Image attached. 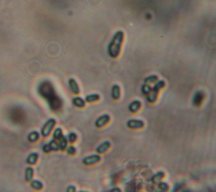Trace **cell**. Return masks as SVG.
I'll list each match as a JSON object with an SVG mask.
<instances>
[{
	"label": "cell",
	"mask_w": 216,
	"mask_h": 192,
	"mask_svg": "<svg viewBox=\"0 0 216 192\" xmlns=\"http://www.w3.org/2000/svg\"><path fill=\"white\" fill-rule=\"evenodd\" d=\"M124 39V33L122 31H117L112 36V38L107 46L108 55L112 59H116L120 54L122 42Z\"/></svg>",
	"instance_id": "obj_2"
},
{
	"label": "cell",
	"mask_w": 216,
	"mask_h": 192,
	"mask_svg": "<svg viewBox=\"0 0 216 192\" xmlns=\"http://www.w3.org/2000/svg\"><path fill=\"white\" fill-rule=\"evenodd\" d=\"M66 191H68V192L76 191V187H75V185H69V186L67 187Z\"/></svg>",
	"instance_id": "obj_29"
},
{
	"label": "cell",
	"mask_w": 216,
	"mask_h": 192,
	"mask_svg": "<svg viewBox=\"0 0 216 192\" xmlns=\"http://www.w3.org/2000/svg\"><path fill=\"white\" fill-rule=\"evenodd\" d=\"M65 151H66L67 153H68V154H69V155H75V153H76V148L72 145L68 146Z\"/></svg>",
	"instance_id": "obj_27"
},
{
	"label": "cell",
	"mask_w": 216,
	"mask_h": 192,
	"mask_svg": "<svg viewBox=\"0 0 216 192\" xmlns=\"http://www.w3.org/2000/svg\"><path fill=\"white\" fill-rule=\"evenodd\" d=\"M127 126L129 129H142L144 127V122L141 120H129L127 122Z\"/></svg>",
	"instance_id": "obj_7"
},
{
	"label": "cell",
	"mask_w": 216,
	"mask_h": 192,
	"mask_svg": "<svg viewBox=\"0 0 216 192\" xmlns=\"http://www.w3.org/2000/svg\"><path fill=\"white\" fill-rule=\"evenodd\" d=\"M58 141V144H59V148H60V150L61 151L66 150L67 147H68V142H69V141H68V139H67V137L64 136L62 137L61 139L59 140V141Z\"/></svg>",
	"instance_id": "obj_21"
},
{
	"label": "cell",
	"mask_w": 216,
	"mask_h": 192,
	"mask_svg": "<svg viewBox=\"0 0 216 192\" xmlns=\"http://www.w3.org/2000/svg\"><path fill=\"white\" fill-rule=\"evenodd\" d=\"M99 100H100V96L96 93L89 94L85 97V102H87V103H95V102H97Z\"/></svg>",
	"instance_id": "obj_20"
},
{
	"label": "cell",
	"mask_w": 216,
	"mask_h": 192,
	"mask_svg": "<svg viewBox=\"0 0 216 192\" xmlns=\"http://www.w3.org/2000/svg\"><path fill=\"white\" fill-rule=\"evenodd\" d=\"M164 177H165V173L162 172V171H160V172L155 173V175H153L152 177H151L150 181H151L152 183H159Z\"/></svg>",
	"instance_id": "obj_18"
},
{
	"label": "cell",
	"mask_w": 216,
	"mask_h": 192,
	"mask_svg": "<svg viewBox=\"0 0 216 192\" xmlns=\"http://www.w3.org/2000/svg\"><path fill=\"white\" fill-rule=\"evenodd\" d=\"M157 81H159L158 76L155 75H149V76H147L146 78L144 79V82L145 84H151V83H155Z\"/></svg>",
	"instance_id": "obj_22"
},
{
	"label": "cell",
	"mask_w": 216,
	"mask_h": 192,
	"mask_svg": "<svg viewBox=\"0 0 216 192\" xmlns=\"http://www.w3.org/2000/svg\"><path fill=\"white\" fill-rule=\"evenodd\" d=\"M34 169L31 165L25 168V179L26 182H31L33 179Z\"/></svg>",
	"instance_id": "obj_12"
},
{
	"label": "cell",
	"mask_w": 216,
	"mask_h": 192,
	"mask_svg": "<svg viewBox=\"0 0 216 192\" xmlns=\"http://www.w3.org/2000/svg\"><path fill=\"white\" fill-rule=\"evenodd\" d=\"M40 135H41V134L39 133L38 131H31V133L28 135V136H27L28 141H29L30 142L37 141L39 140V138H40Z\"/></svg>",
	"instance_id": "obj_16"
},
{
	"label": "cell",
	"mask_w": 216,
	"mask_h": 192,
	"mask_svg": "<svg viewBox=\"0 0 216 192\" xmlns=\"http://www.w3.org/2000/svg\"><path fill=\"white\" fill-rule=\"evenodd\" d=\"M110 191H121V190H120V189H118V188H116V187L115 189H111Z\"/></svg>",
	"instance_id": "obj_30"
},
{
	"label": "cell",
	"mask_w": 216,
	"mask_h": 192,
	"mask_svg": "<svg viewBox=\"0 0 216 192\" xmlns=\"http://www.w3.org/2000/svg\"><path fill=\"white\" fill-rule=\"evenodd\" d=\"M141 107L142 103L140 101L134 100L129 104V106H128V110H129V112H131L132 114H134V113H137V112L139 111V109H141Z\"/></svg>",
	"instance_id": "obj_11"
},
{
	"label": "cell",
	"mask_w": 216,
	"mask_h": 192,
	"mask_svg": "<svg viewBox=\"0 0 216 192\" xmlns=\"http://www.w3.org/2000/svg\"><path fill=\"white\" fill-rule=\"evenodd\" d=\"M42 151L46 153H48L52 152V149H51V147L49 145V143H47V144H44L42 146Z\"/></svg>",
	"instance_id": "obj_28"
},
{
	"label": "cell",
	"mask_w": 216,
	"mask_h": 192,
	"mask_svg": "<svg viewBox=\"0 0 216 192\" xmlns=\"http://www.w3.org/2000/svg\"><path fill=\"white\" fill-rule=\"evenodd\" d=\"M63 136H64V131H63L62 128H60V127H57L53 132V139L59 141Z\"/></svg>",
	"instance_id": "obj_17"
},
{
	"label": "cell",
	"mask_w": 216,
	"mask_h": 192,
	"mask_svg": "<svg viewBox=\"0 0 216 192\" xmlns=\"http://www.w3.org/2000/svg\"><path fill=\"white\" fill-rule=\"evenodd\" d=\"M48 143H49V145H50L52 151L57 152V151L60 150V148H59V144H58V141L57 140L52 139V141H51L50 142H48Z\"/></svg>",
	"instance_id": "obj_23"
},
{
	"label": "cell",
	"mask_w": 216,
	"mask_h": 192,
	"mask_svg": "<svg viewBox=\"0 0 216 192\" xmlns=\"http://www.w3.org/2000/svg\"><path fill=\"white\" fill-rule=\"evenodd\" d=\"M73 105L77 108H84L85 106V100H84L83 98L80 97H75L72 99Z\"/></svg>",
	"instance_id": "obj_14"
},
{
	"label": "cell",
	"mask_w": 216,
	"mask_h": 192,
	"mask_svg": "<svg viewBox=\"0 0 216 192\" xmlns=\"http://www.w3.org/2000/svg\"><path fill=\"white\" fill-rule=\"evenodd\" d=\"M67 139H68V141H69V142H70V143H75L76 141H77V135L75 133V132H69V133L68 134V136H67Z\"/></svg>",
	"instance_id": "obj_25"
},
{
	"label": "cell",
	"mask_w": 216,
	"mask_h": 192,
	"mask_svg": "<svg viewBox=\"0 0 216 192\" xmlns=\"http://www.w3.org/2000/svg\"><path fill=\"white\" fill-rule=\"evenodd\" d=\"M165 86H166V82L163 80H159L156 81L150 93L147 95V101L150 103H155V101L157 100V98H158L159 92Z\"/></svg>",
	"instance_id": "obj_3"
},
{
	"label": "cell",
	"mask_w": 216,
	"mask_h": 192,
	"mask_svg": "<svg viewBox=\"0 0 216 192\" xmlns=\"http://www.w3.org/2000/svg\"><path fill=\"white\" fill-rule=\"evenodd\" d=\"M158 188L161 191H167L169 189V184L166 183V182H163V181H160L158 183Z\"/></svg>",
	"instance_id": "obj_24"
},
{
	"label": "cell",
	"mask_w": 216,
	"mask_h": 192,
	"mask_svg": "<svg viewBox=\"0 0 216 192\" xmlns=\"http://www.w3.org/2000/svg\"><path fill=\"white\" fill-rule=\"evenodd\" d=\"M203 94L202 92H197L196 94L194 95L193 97V105L194 106H200L201 103H203Z\"/></svg>",
	"instance_id": "obj_15"
},
{
	"label": "cell",
	"mask_w": 216,
	"mask_h": 192,
	"mask_svg": "<svg viewBox=\"0 0 216 192\" xmlns=\"http://www.w3.org/2000/svg\"><path fill=\"white\" fill-rule=\"evenodd\" d=\"M100 160H101V157H100L99 153H98V154H92V155L84 157L83 160H82V163L85 165H93L99 163Z\"/></svg>",
	"instance_id": "obj_5"
},
{
	"label": "cell",
	"mask_w": 216,
	"mask_h": 192,
	"mask_svg": "<svg viewBox=\"0 0 216 192\" xmlns=\"http://www.w3.org/2000/svg\"><path fill=\"white\" fill-rule=\"evenodd\" d=\"M30 183H31V188L34 189L40 190V189H42V188H43V184H42V182L39 180V179H32Z\"/></svg>",
	"instance_id": "obj_19"
},
{
	"label": "cell",
	"mask_w": 216,
	"mask_h": 192,
	"mask_svg": "<svg viewBox=\"0 0 216 192\" xmlns=\"http://www.w3.org/2000/svg\"><path fill=\"white\" fill-rule=\"evenodd\" d=\"M39 155L37 152H32L31 154H29L26 158V163L29 165H34L36 164V162L38 160Z\"/></svg>",
	"instance_id": "obj_13"
},
{
	"label": "cell",
	"mask_w": 216,
	"mask_h": 192,
	"mask_svg": "<svg viewBox=\"0 0 216 192\" xmlns=\"http://www.w3.org/2000/svg\"><path fill=\"white\" fill-rule=\"evenodd\" d=\"M69 89L73 94H75V95L80 94V89L79 84L77 83V81H75V79L70 78L69 80Z\"/></svg>",
	"instance_id": "obj_8"
},
{
	"label": "cell",
	"mask_w": 216,
	"mask_h": 192,
	"mask_svg": "<svg viewBox=\"0 0 216 192\" xmlns=\"http://www.w3.org/2000/svg\"><path fill=\"white\" fill-rule=\"evenodd\" d=\"M111 142L108 141H103L102 143H100V145L97 147L95 151H96L97 153H99V154H102V153L105 152H106L109 148L111 147Z\"/></svg>",
	"instance_id": "obj_9"
},
{
	"label": "cell",
	"mask_w": 216,
	"mask_h": 192,
	"mask_svg": "<svg viewBox=\"0 0 216 192\" xmlns=\"http://www.w3.org/2000/svg\"><path fill=\"white\" fill-rule=\"evenodd\" d=\"M39 95L46 100L48 106L53 111H59L64 105L62 98L56 92L55 88L49 81H44L37 88Z\"/></svg>",
	"instance_id": "obj_1"
},
{
	"label": "cell",
	"mask_w": 216,
	"mask_h": 192,
	"mask_svg": "<svg viewBox=\"0 0 216 192\" xmlns=\"http://www.w3.org/2000/svg\"><path fill=\"white\" fill-rule=\"evenodd\" d=\"M151 89H152V87L150 86V84L144 83V85L142 86L141 91H142V92H143V94L146 95L147 96V95L150 93V91H151Z\"/></svg>",
	"instance_id": "obj_26"
},
{
	"label": "cell",
	"mask_w": 216,
	"mask_h": 192,
	"mask_svg": "<svg viewBox=\"0 0 216 192\" xmlns=\"http://www.w3.org/2000/svg\"><path fill=\"white\" fill-rule=\"evenodd\" d=\"M110 120H111L110 115H108V114H102V115H100V117L95 120V125L97 128H102V127L106 125L108 123L110 122Z\"/></svg>",
	"instance_id": "obj_6"
},
{
	"label": "cell",
	"mask_w": 216,
	"mask_h": 192,
	"mask_svg": "<svg viewBox=\"0 0 216 192\" xmlns=\"http://www.w3.org/2000/svg\"><path fill=\"white\" fill-rule=\"evenodd\" d=\"M56 125V120L54 119H49L46 121L43 126L42 127V130H41V136L42 137L49 136H50L51 132L53 131V128L55 127Z\"/></svg>",
	"instance_id": "obj_4"
},
{
	"label": "cell",
	"mask_w": 216,
	"mask_h": 192,
	"mask_svg": "<svg viewBox=\"0 0 216 192\" xmlns=\"http://www.w3.org/2000/svg\"><path fill=\"white\" fill-rule=\"evenodd\" d=\"M111 98L113 100H118L121 97V89H120V86L118 85H113L111 86Z\"/></svg>",
	"instance_id": "obj_10"
}]
</instances>
